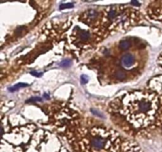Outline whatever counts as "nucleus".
Wrapping results in <instances>:
<instances>
[{
	"instance_id": "obj_14",
	"label": "nucleus",
	"mask_w": 162,
	"mask_h": 152,
	"mask_svg": "<svg viewBox=\"0 0 162 152\" xmlns=\"http://www.w3.org/2000/svg\"><path fill=\"white\" fill-rule=\"evenodd\" d=\"M131 5H133V6H140V3H138V2H136V1H133V2H131Z\"/></svg>"
},
{
	"instance_id": "obj_4",
	"label": "nucleus",
	"mask_w": 162,
	"mask_h": 152,
	"mask_svg": "<svg viewBox=\"0 0 162 152\" xmlns=\"http://www.w3.org/2000/svg\"><path fill=\"white\" fill-rule=\"evenodd\" d=\"M77 37L82 42H86L91 39V33L87 30H80L78 32Z\"/></svg>"
},
{
	"instance_id": "obj_2",
	"label": "nucleus",
	"mask_w": 162,
	"mask_h": 152,
	"mask_svg": "<svg viewBox=\"0 0 162 152\" xmlns=\"http://www.w3.org/2000/svg\"><path fill=\"white\" fill-rule=\"evenodd\" d=\"M78 133L82 136L83 144L95 152L101 151L106 147L108 148L118 137L117 132L103 127L81 128L78 131Z\"/></svg>"
},
{
	"instance_id": "obj_3",
	"label": "nucleus",
	"mask_w": 162,
	"mask_h": 152,
	"mask_svg": "<svg viewBox=\"0 0 162 152\" xmlns=\"http://www.w3.org/2000/svg\"><path fill=\"white\" fill-rule=\"evenodd\" d=\"M121 64L124 68H131L135 64V57L130 53H127L123 56L121 59Z\"/></svg>"
},
{
	"instance_id": "obj_7",
	"label": "nucleus",
	"mask_w": 162,
	"mask_h": 152,
	"mask_svg": "<svg viewBox=\"0 0 162 152\" xmlns=\"http://www.w3.org/2000/svg\"><path fill=\"white\" fill-rule=\"evenodd\" d=\"M115 76L118 80L122 81L126 78V74L123 71H118V72H116Z\"/></svg>"
},
{
	"instance_id": "obj_6",
	"label": "nucleus",
	"mask_w": 162,
	"mask_h": 152,
	"mask_svg": "<svg viewBox=\"0 0 162 152\" xmlns=\"http://www.w3.org/2000/svg\"><path fill=\"white\" fill-rule=\"evenodd\" d=\"M131 45V43L129 40H123L119 42V48L120 49L123 51H126V50L129 49V48Z\"/></svg>"
},
{
	"instance_id": "obj_9",
	"label": "nucleus",
	"mask_w": 162,
	"mask_h": 152,
	"mask_svg": "<svg viewBox=\"0 0 162 152\" xmlns=\"http://www.w3.org/2000/svg\"><path fill=\"white\" fill-rule=\"evenodd\" d=\"M70 63H71V61H70V59H67L63 60V61L60 63V66L63 67H68L70 65Z\"/></svg>"
},
{
	"instance_id": "obj_8",
	"label": "nucleus",
	"mask_w": 162,
	"mask_h": 152,
	"mask_svg": "<svg viewBox=\"0 0 162 152\" xmlns=\"http://www.w3.org/2000/svg\"><path fill=\"white\" fill-rule=\"evenodd\" d=\"M27 86H28V84H25V83L17 84V85H15V86H14V87L10 88V91H15V90H18L19 88H21V87H27Z\"/></svg>"
},
{
	"instance_id": "obj_11",
	"label": "nucleus",
	"mask_w": 162,
	"mask_h": 152,
	"mask_svg": "<svg viewBox=\"0 0 162 152\" xmlns=\"http://www.w3.org/2000/svg\"><path fill=\"white\" fill-rule=\"evenodd\" d=\"M81 80H82V82L83 83L86 84L88 82V81H89V78H88V77L86 76V75H83L81 76Z\"/></svg>"
},
{
	"instance_id": "obj_12",
	"label": "nucleus",
	"mask_w": 162,
	"mask_h": 152,
	"mask_svg": "<svg viewBox=\"0 0 162 152\" xmlns=\"http://www.w3.org/2000/svg\"><path fill=\"white\" fill-rule=\"evenodd\" d=\"M31 75H34V76H36V77H40V75H42V73H40V72H31L30 73Z\"/></svg>"
},
{
	"instance_id": "obj_1",
	"label": "nucleus",
	"mask_w": 162,
	"mask_h": 152,
	"mask_svg": "<svg viewBox=\"0 0 162 152\" xmlns=\"http://www.w3.org/2000/svg\"><path fill=\"white\" fill-rule=\"evenodd\" d=\"M159 99L154 93L134 91L123 97L119 112L129 124L137 129H144L155 122L158 114Z\"/></svg>"
},
{
	"instance_id": "obj_13",
	"label": "nucleus",
	"mask_w": 162,
	"mask_h": 152,
	"mask_svg": "<svg viewBox=\"0 0 162 152\" xmlns=\"http://www.w3.org/2000/svg\"><path fill=\"white\" fill-rule=\"evenodd\" d=\"M38 101H41V98H40V97H33V98H31V99L28 100L27 102H38Z\"/></svg>"
},
{
	"instance_id": "obj_10",
	"label": "nucleus",
	"mask_w": 162,
	"mask_h": 152,
	"mask_svg": "<svg viewBox=\"0 0 162 152\" xmlns=\"http://www.w3.org/2000/svg\"><path fill=\"white\" fill-rule=\"evenodd\" d=\"M74 5L72 3H66V4H63L60 6L59 9L63 10V9H69V8H73Z\"/></svg>"
},
{
	"instance_id": "obj_5",
	"label": "nucleus",
	"mask_w": 162,
	"mask_h": 152,
	"mask_svg": "<svg viewBox=\"0 0 162 152\" xmlns=\"http://www.w3.org/2000/svg\"><path fill=\"white\" fill-rule=\"evenodd\" d=\"M98 14H99V13H98L97 10H88V11L84 14V17L86 18V19L88 22H94L95 20L97 18Z\"/></svg>"
}]
</instances>
